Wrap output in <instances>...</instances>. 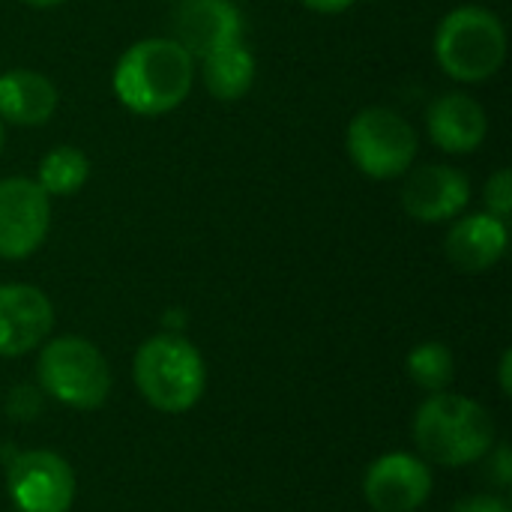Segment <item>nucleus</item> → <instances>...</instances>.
I'll return each mask as SVG.
<instances>
[{"mask_svg": "<svg viewBox=\"0 0 512 512\" xmlns=\"http://www.w3.org/2000/svg\"><path fill=\"white\" fill-rule=\"evenodd\" d=\"M6 489L18 512H69L75 501V474L63 456L27 450L12 456Z\"/></svg>", "mask_w": 512, "mask_h": 512, "instance_id": "nucleus-7", "label": "nucleus"}, {"mask_svg": "<svg viewBox=\"0 0 512 512\" xmlns=\"http://www.w3.org/2000/svg\"><path fill=\"white\" fill-rule=\"evenodd\" d=\"M435 57L456 81H486L507 60V30L495 12L483 6H459L438 24Z\"/></svg>", "mask_w": 512, "mask_h": 512, "instance_id": "nucleus-4", "label": "nucleus"}, {"mask_svg": "<svg viewBox=\"0 0 512 512\" xmlns=\"http://www.w3.org/2000/svg\"><path fill=\"white\" fill-rule=\"evenodd\" d=\"M192 81L195 57L177 39L165 36L135 42L114 69L117 99L141 117H159L183 105Z\"/></svg>", "mask_w": 512, "mask_h": 512, "instance_id": "nucleus-1", "label": "nucleus"}, {"mask_svg": "<svg viewBox=\"0 0 512 512\" xmlns=\"http://www.w3.org/2000/svg\"><path fill=\"white\" fill-rule=\"evenodd\" d=\"M54 327L51 300L33 285H0V357H21Z\"/></svg>", "mask_w": 512, "mask_h": 512, "instance_id": "nucleus-11", "label": "nucleus"}, {"mask_svg": "<svg viewBox=\"0 0 512 512\" xmlns=\"http://www.w3.org/2000/svg\"><path fill=\"white\" fill-rule=\"evenodd\" d=\"M21 3H27V6H33V9H51V6L66 3V0H21Z\"/></svg>", "mask_w": 512, "mask_h": 512, "instance_id": "nucleus-25", "label": "nucleus"}, {"mask_svg": "<svg viewBox=\"0 0 512 512\" xmlns=\"http://www.w3.org/2000/svg\"><path fill=\"white\" fill-rule=\"evenodd\" d=\"M57 87L33 69L0 75V120L12 126H42L57 111Z\"/></svg>", "mask_w": 512, "mask_h": 512, "instance_id": "nucleus-15", "label": "nucleus"}, {"mask_svg": "<svg viewBox=\"0 0 512 512\" xmlns=\"http://www.w3.org/2000/svg\"><path fill=\"white\" fill-rule=\"evenodd\" d=\"M483 198H486V207H489V213L507 222V216H510V210H512L510 168H501L495 177H489V183H486V195H483Z\"/></svg>", "mask_w": 512, "mask_h": 512, "instance_id": "nucleus-19", "label": "nucleus"}, {"mask_svg": "<svg viewBox=\"0 0 512 512\" xmlns=\"http://www.w3.org/2000/svg\"><path fill=\"white\" fill-rule=\"evenodd\" d=\"M6 411L15 417V420H33L39 411H42V396H39V390H33V387H15L12 390V396H9V402H6Z\"/></svg>", "mask_w": 512, "mask_h": 512, "instance_id": "nucleus-20", "label": "nucleus"}, {"mask_svg": "<svg viewBox=\"0 0 512 512\" xmlns=\"http://www.w3.org/2000/svg\"><path fill=\"white\" fill-rule=\"evenodd\" d=\"M87 177H90V159L78 147H54L42 156L36 183L48 198L51 195L69 198L87 183Z\"/></svg>", "mask_w": 512, "mask_h": 512, "instance_id": "nucleus-17", "label": "nucleus"}, {"mask_svg": "<svg viewBox=\"0 0 512 512\" xmlns=\"http://www.w3.org/2000/svg\"><path fill=\"white\" fill-rule=\"evenodd\" d=\"M512 354L510 351H507V354H504V357H501V390H504V396H510L512 393Z\"/></svg>", "mask_w": 512, "mask_h": 512, "instance_id": "nucleus-24", "label": "nucleus"}, {"mask_svg": "<svg viewBox=\"0 0 512 512\" xmlns=\"http://www.w3.org/2000/svg\"><path fill=\"white\" fill-rule=\"evenodd\" d=\"M498 480H501V486H507V483L512 480L510 450H507V447H501V450H498Z\"/></svg>", "mask_w": 512, "mask_h": 512, "instance_id": "nucleus-23", "label": "nucleus"}, {"mask_svg": "<svg viewBox=\"0 0 512 512\" xmlns=\"http://www.w3.org/2000/svg\"><path fill=\"white\" fill-rule=\"evenodd\" d=\"M468 201L471 180L453 165H423L402 189V204L417 222H447L459 216Z\"/></svg>", "mask_w": 512, "mask_h": 512, "instance_id": "nucleus-12", "label": "nucleus"}, {"mask_svg": "<svg viewBox=\"0 0 512 512\" xmlns=\"http://www.w3.org/2000/svg\"><path fill=\"white\" fill-rule=\"evenodd\" d=\"M174 39L192 54L207 57L243 42V15L231 0H180L174 6Z\"/></svg>", "mask_w": 512, "mask_h": 512, "instance_id": "nucleus-10", "label": "nucleus"}, {"mask_svg": "<svg viewBox=\"0 0 512 512\" xmlns=\"http://www.w3.org/2000/svg\"><path fill=\"white\" fill-rule=\"evenodd\" d=\"M363 495L375 512H414L432 495V474L420 459L390 453L366 471Z\"/></svg>", "mask_w": 512, "mask_h": 512, "instance_id": "nucleus-9", "label": "nucleus"}, {"mask_svg": "<svg viewBox=\"0 0 512 512\" xmlns=\"http://www.w3.org/2000/svg\"><path fill=\"white\" fill-rule=\"evenodd\" d=\"M507 240H510V234H507L504 219H498L492 213H474V216L459 219L450 228L444 252L456 270L483 273L504 258Z\"/></svg>", "mask_w": 512, "mask_h": 512, "instance_id": "nucleus-13", "label": "nucleus"}, {"mask_svg": "<svg viewBox=\"0 0 512 512\" xmlns=\"http://www.w3.org/2000/svg\"><path fill=\"white\" fill-rule=\"evenodd\" d=\"M252 81H255V57L243 42H234L204 57V84L216 99L234 102L249 93Z\"/></svg>", "mask_w": 512, "mask_h": 512, "instance_id": "nucleus-16", "label": "nucleus"}, {"mask_svg": "<svg viewBox=\"0 0 512 512\" xmlns=\"http://www.w3.org/2000/svg\"><path fill=\"white\" fill-rule=\"evenodd\" d=\"M36 372L42 390L75 411L102 408L111 393V369L102 351L81 336L51 339L39 354Z\"/></svg>", "mask_w": 512, "mask_h": 512, "instance_id": "nucleus-5", "label": "nucleus"}, {"mask_svg": "<svg viewBox=\"0 0 512 512\" xmlns=\"http://www.w3.org/2000/svg\"><path fill=\"white\" fill-rule=\"evenodd\" d=\"M0 150H3V120H0Z\"/></svg>", "mask_w": 512, "mask_h": 512, "instance_id": "nucleus-26", "label": "nucleus"}, {"mask_svg": "<svg viewBox=\"0 0 512 512\" xmlns=\"http://www.w3.org/2000/svg\"><path fill=\"white\" fill-rule=\"evenodd\" d=\"M51 225V198L36 180H0V258L21 261L33 255Z\"/></svg>", "mask_w": 512, "mask_h": 512, "instance_id": "nucleus-8", "label": "nucleus"}, {"mask_svg": "<svg viewBox=\"0 0 512 512\" xmlns=\"http://www.w3.org/2000/svg\"><path fill=\"white\" fill-rule=\"evenodd\" d=\"M306 9L312 12H324V15H336V12H345L354 0H300Z\"/></svg>", "mask_w": 512, "mask_h": 512, "instance_id": "nucleus-22", "label": "nucleus"}, {"mask_svg": "<svg viewBox=\"0 0 512 512\" xmlns=\"http://www.w3.org/2000/svg\"><path fill=\"white\" fill-rule=\"evenodd\" d=\"M453 512H510V507L501 501V498H492V495H477V498H465L459 501Z\"/></svg>", "mask_w": 512, "mask_h": 512, "instance_id": "nucleus-21", "label": "nucleus"}, {"mask_svg": "<svg viewBox=\"0 0 512 512\" xmlns=\"http://www.w3.org/2000/svg\"><path fill=\"white\" fill-rule=\"evenodd\" d=\"M408 375L414 384H420L423 390L429 393H444L456 375V363H453V354L447 345L441 342H426V345H417L411 354H408Z\"/></svg>", "mask_w": 512, "mask_h": 512, "instance_id": "nucleus-18", "label": "nucleus"}, {"mask_svg": "<svg viewBox=\"0 0 512 512\" xmlns=\"http://www.w3.org/2000/svg\"><path fill=\"white\" fill-rule=\"evenodd\" d=\"M414 438L426 459L444 468L474 465L495 444V423L483 405L453 393L429 396L414 420Z\"/></svg>", "mask_w": 512, "mask_h": 512, "instance_id": "nucleus-2", "label": "nucleus"}, {"mask_svg": "<svg viewBox=\"0 0 512 512\" xmlns=\"http://www.w3.org/2000/svg\"><path fill=\"white\" fill-rule=\"evenodd\" d=\"M429 135L444 153H474L489 132L486 111L465 93H444L429 108Z\"/></svg>", "mask_w": 512, "mask_h": 512, "instance_id": "nucleus-14", "label": "nucleus"}, {"mask_svg": "<svg viewBox=\"0 0 512 512\" xmlns=\"http://www.w3.org/2000/svg\"><path fill=\"white\" fill-rule=\"evenodd\" d=\"M135 384L147 405L165 414L189 411L207 387V369L198 348L177 336H150L135 354Z\"/></svg>", "mask_w": 512, "mask_h": 512, "instance_id": "nucleus-3", "label": "nucleus"}, {"mask_svg": "<svg viewBox=\"0 0 512 512\" xmlns=\"http://www.w3.org/2000/svg\"><path fill=\"white\" fill-rule=\"evenodd\" d=\"M351 162L372 180L408 174L417 159V132L393 108H363L348 126Z\"/></svg>", "mask_w": 512, "mask_h": 512, "instance_id": "nucleus-6", "label": "nucleus"}]
</instances>
